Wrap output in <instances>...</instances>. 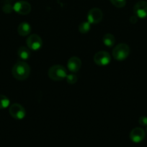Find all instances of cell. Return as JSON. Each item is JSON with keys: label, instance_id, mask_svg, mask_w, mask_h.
<instances>
[{"label": "cell", "instance_id": "5", "mask_svg": "<svg viewBox=\"0 0 147 147\" xmlns=\"http://www.w3.org/2000/svg\"><path fill=\"white\" fill-rule=\"evenodd\" d=\"M10 116L17 120H22L26 116L25 109L19 103H13L9 109Z\"/></svg>", "mask_w": 147, "mask_h": 147}, {"label": "cell", "instance_id": "12", "mask_svg": "<svg viewBox=\"0 0 147 147\" xmlns=\"http://www.w3.org/2000/svg\"><path fill=\"white\" fill-rule=\"evenodd\" d=\"M17 32H18V34L20 36H24L28 35L31 32V27H30V24L25 22H23L20 23L19 24L18 27H17Z\"/></svg>", "mask_w": 147, "mask_h": 147}, {"label": "cell", "instance_id": "11", "mask_svg": "<svg viewBox=\"0 0 147 147\" xmlns=\"http://www.w3.org/2000/svg\"><path fill=\"white\" fill-rule=\"evenodd\" d=\"M82 67V60L79 57L74 56L70 57L67 62V67L71 73H74L79 71Z\"/></svg>", "mask_w": 147, "mask_h": 147}, {"label": "cell", "instance_id": "16", "mask_svg": "<svg viewBox=\"0 0 147 147\" xmlns=\"http://www.w3.org/2000/svg\"><path fill=\"white\" fill-rule=\"evenodd\" d=\"M10 100L8 98L4 95H0V109H5L9 107Z\"/></svg>", "mask_w": 147, "mask_h": 147}, {"label": "cell", "instance_id": "1", "mask_svg": "<svg viewBox=\"0 0 147 147\" xmlns=\"http://www.w3.org/2000/svg\"><path fill=\"white\" fill-rule=\"evenodd\" d=\"M13 77L18 80H26L30 74V67L26 62L18 61L12 69Z\"/></svg>", "mask_w": 147, "mask_h": 147}, {"label": "cell", "instance_id": "13", "mask_svg": "<svg viewBox=\"0 0 147 147\" xmlns=\"http://www.w3.org/2000/svg\"><path fill=\"white\" fill-rule=\"evenodd\" d=\"M17 55L22 60H27L30 57V50L27 47H21L17 51Z\"/></svg>", "mask_w": 147, "mask_h": 147}, {"label": "cell", "instance_id": "20", "mask_svg": "<svg viewBox=\"0 0 147 147\" xmlns=\"http://www.w3.org/2000/svg\"><path fill=\"white\" fill-rule=\"evenodd\" d=\"M138 123L141 126H147V117L146 116H141L138 119Z\"/></svg>", "mask_w": 147, "mask_h": 147}, {"label": "cell", "instance_id": "22", "mask_svg": "<svg viewBox=\"0 0 147 147\" xmlns=\"http://www.w3.org/2000/svg\"><path fill=\"white\" fill-rule=\"evenodd\" d=\"M146 131H147V129H146Z\"/></svg>", "mask_w": 147, "mask_h": 147}, {"label": "cell", "instance_id": "19", "mask_svg": "<svg viewBox=\"0 0 147 147\" xmlns=\"http://www.w3.org/2000/svg\"><path fill=\"white\" fill-rule=\"evenodd\" d=\"M3 11L5 13H11L13 10V7L10 5V4H4V7H3Z\"/></svg>", "mask_w": 147, "mask_h": 147}, {"label": "cell", "instance_id": "4", "mask_svg": "<svg viewBox=\"0 0 147 147\" xmlns=\"http://www.w3.org/2000/svg\"><path fill=\"white\" fill-rule=\"evenodd\" d=\"M26 44L30 50L37 51L43 46V40L41 37L36 34H33L29 36L26 40Z\"/></svg>", "mask_w": 147, "mask_h": 147}, {"label": "cell", "instance_id": "6", "mask_svg": "<svg viewBox=\"0 0 147 147\" xmlns=\"http://www.w3.org/2000/svg\"><path fill=\"white\" fill-rule=\"evenodd\" d=\"M111 61V57L106 51L97 52L94 56V62L99 66L108 65Z\"/></svg>", "mask_w": 147, "mask_h": 147}, {"label": "cell", "instance_id": "10", "mask_svg": "<svg viewBox=\"0 0 147 147\" xmlns=\"http://www.w3.org/2000/svg\"><path fill=\"white\" fill-rule=\"evenodd\" d=\"M130 139L134 143H140L144 139L146 136L145 131L143 129L139 127L134 128L130 133Z\"/></svg>", "mask_w": 147, "mask_h": 147}, {"label": "cell", "instance_id": "7", "mask_svg": "<svg viewBox=\"0 0 147 147\" xmlns=\"http://www.w3.org/2000/svg\"><path fill=\"white\" fill-rule=\"evenodd\" d=\"M103 17V13L99 8H92L87 14V21L90 24H98L100 22Z\"/></svg>", "mask_w": 147, "mask_h": 147}, {"label": "cell", "instance_id": "15", "mask_svg": "<svg viewBox=\"0 0 147 147\" xmlns=\"http://www.w3.org/2000/svg\"><path fill=\"white\" fill-rule=\"evenodd\" d=\"M91 24L88 21L83 22L79 25V31L82 34H86L89 32L91 28Z\"/></svg>", "mask_w": 147, "mask_h": 147}, {"label": "cell", "instance_id": "2", "mask_svg": "<svg viewBox=\"0 0 147 147\" xmlns=\"http://www.w3.org/2000/svg\"><path fill=\"white\" fill-rule=\"evenodd\" d=\"M48 75L51 80L55 81H60L63 79H66L68 74L67 70L63 66L60 65H55L49 68Z\"/></svg>", "mask_w": 147, "mask_h": 147}, {"label": "cell", "instance_id": "18", "mask_svg": "<svg viewBox=\"0 0 147 147\" xmlns=\"http://www.w3.org/2000/svg\"><path fill=\"white\" fill-rule=\"evenodd\" d=\"M112 5L117 8H122L126 4V0H110Z\"/></svg>", "mask_w": 147, "mask_h": 147}, {"label": "cell", "instance_id": "14", "mask_svg": "<svg viewBox=\"0 0 147 147\" xmlns=\"http://www.w3.org/2000/svg\"><path fill=\"white\" fill-rule=\"evenodd\" d=\"M102 42L106 47H112L115 42V37L113 34H110V33H107V34H104L103 37H102Z\"/></svg>", "mask_w": 147, "mask_h": 147}, {"label": "cell", "instance_id": "3", "mask_svg": "<svg viewBox=\"0 0 147 147\" xmlns=\"http://www.w3.org/2000/svg\"><path fill=\"white\" fill-rule=\"evenodd\" d=\"M130 52H131V50L128 45L125 43H120L114 47L112 55L114 59L116 60L122 61L129 56Z\"/></svg>", "mask_w": 147, "mask_h": 147}, {"label": "cell", "instance_id": "21", "mask_svg": "<svg viewBox=\"0 0 147 147\" xmlns=\"http://www.w3.org/2000/svg\"><path fill=\"white\" fill-rule=\"evenodd\" d=\"M137 21H138V17L135 15L132 16V17H131V18H130V22H131V23H133V24L136 23Z\"/></svg>", "mask_w": 147, "mask_h": 147}, {"label": "cell", "instance_id": "17", "mask_svg": "<svg viewBox=\"0 0 147 147\" xmlns=\"http://www.w3.org/2000/svg\"><path fill=\"white\" fill-rule=\"evenodd\" d=\"M66 82H67L70 85H74L77 82V76L75 74H74L73 73H70V74H68L66 78Z\"/></svg>", "mask_w": 147, "mask_h": 147}, {"label": "cell", "instance_id": "9", "mask_svg": "<svg viewBox=\"0 0 147 147\" xmlns=\"http://www.w3.org/2000/svg\"><path fill=\"white\" fill-rule=\"evenodd\" d=\"M134 14L138 18L144 19L147 17V1H139L133 7Z\"/></svg>", "mask_w": 147, "mask_h": 147}, {"label": "cell", "instance_id": "8", "mask_svg": "<svg viewBox=\"0 0 147 147\" xmlns=\"http://www.w3.org/2000/svg\"><path fill=\"white\" fill-rule=\"evenodd\" d=\"M13 10L17 14L26 15L31 11V5L26 1H19L13 5Z\"/></svg>", "mask_w": 147, "mask_h": 147}]
</instances>
